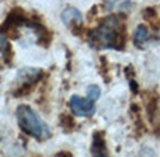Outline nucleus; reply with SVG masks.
Returning a JSON list of instances; mask_svg holds the SVG:
<instances>
[{"label":"nucleus","instance_id":"f257e3e1","mask_svg":"<svg viewBox=\"0 0 160 157\" xmlns=\"http://www.w3.org/2000/svg\"><path fill=\"white\" fill-rule=\"evenodd\" d=\"M17 121H18L20 128L32 138L45 140L51 136V129L47 125V122L30 105H18V108H17Z\"/></svg>","mask_w":160,"mask_h":157},{"label":"nucleus","instance_id":"f03ea898","mask_svg":"<svg viewBox=\"0 0 160 157\" xmlns=\"http://www.w3.org/2000/svg\"><path fill=\"white\" fill-rule=\"evenodd\" d=\"M119 20L110 16L90 34V44L96 48H114L119 37Z\"/></svg>","mask_w":160,"mask_h":157},{"label":"nucleus","instance_id":"7ed1b4c3","mask_svg":"<svg viewBox=\"0 0 160 157\" xmlns=\"http://www.w3.org/2000/svg\"><path fill=\"white\" fill-rule=\"evenodd\" d=\"M69 107L76 116H91L96 112V102L90 98H83L80 96H73L69 101Z\"/></svg>","mask_w":160,"mask_h":157},{"label":"nucleus","instance_id":"20e7f679","mask_svg":"<svg viewBox=\"0 0 160 157\" xmlns=\"http://www.w3.org/2000/svg\"><path fill=\"white\" fill-rule=\"evenodd\" d=\"M61 20L66 27H82L83 24V16L82 13L75 7H66L61 14Z\"/></svg>","mask_w":160,"mask_h":157},{"label":"nucleus","instance_id":"39448f33","mask_svg":"<svg viewBox=\"0 0 160 157\" xmlns=\"http://www.w3.org/2000/svg\"><path fill=\"white\" fill-rule=\"evenodd\" d=\"M132 39H133V44H135L136 47L142 48V45H143L145 42L149 39V31H148L146 25H143V24L138 25V27H136V30L133 31Z\"/></svg>","mask_w":160,"mask_h":157},{"label":"nucleus","instance_id":"423d86ee","mask_svg":"<svg viewBox=\"0 0 160 157\" xmlns=\"http://www.w3.org/2000/svg\"><path fill=\"white\" fill-rule=\"evenodd\" d=\"M86 91H87V98L93 100V101H97V100L100 98V96H101V90H100V87L97 84L87 86Z\"/></svg>","mask_w":160,"mask_h":157},{"label":"nucleus","instance_id":"0eeeda50","mask_svg":"<svg viewBox=\"0 0 160 157\" xmlns=\"http://www.w3.org/2000/svg\"><path fill=\"white\" fill-rule=\"evenodd\" d=\"M141 157H155V153H153L150 149L145 147V149L141 150Z\"/></svg>","mask_w":160,"mask_h":157},{"label":"nucleus","instance_id":"6e6552de","mask_svg":"<svg viewBox=\"0 0 160 157\" xmlns=\"http://www.w3.org/2000/svg\"><path fill=\"white\" fill-rule=\"evenodd\" d=\"M6 45H7V39H6L4 34L0 32V51H3L6 48Z\"/></svg>","mask_w":160,"mask_h":157},{"label":"nucleus","instance_id":"1a4fd4ad","mask_svg":"<svg viewBox=\"0 0 160 157\" xmlns=\"http://www.w3.org/2000/svg\"><path fill=\"white\" fill-rule=\"evenodd\" d=\"M94 157H108V156L105 155L104 150H97V153L94 155Z\"/></svg>","mask_w":160,"mask_h":157}]
</instances>
